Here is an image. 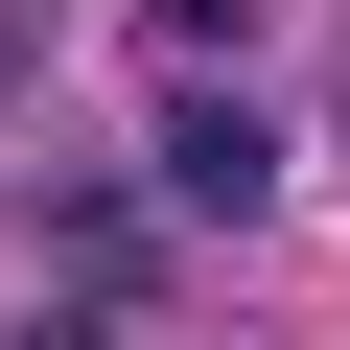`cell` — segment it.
I'll return each instance as SVG.
<instances>
[{"label": "cell", "instance_id": "6da1fadb", "mask_svg": "<svg viewBox=\"0 0 350 350\" xmlns=\"http://www.w3.org/2000/svg\"><path fill=\"white\" fill-rule=\"evenodd\" d=\"M163 187H187V211H257V187H280V140H257L234 94H187V117H163Z\"/></svg>", "mask_w": 350, "mask_h": 350}]
</instances>
